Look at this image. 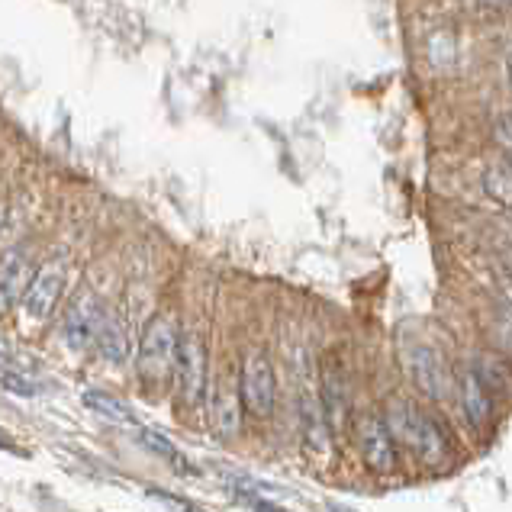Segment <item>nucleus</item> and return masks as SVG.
I'll return each instance as SVG.
<instances>
[{"label":"nucleus","instance_id":"obj_1","mask_svg":"<svg viewBox=\"0 0 512 512\" xmlns=\"http://www.w3.org/2000/svg\"><path fill=\"white\" fill-rule=\"evenodd\" d=\"M387 426L409 451H416L419 458H426V461L445 458V435L438 432L435 422L422 416L416 406L393 403L390 413H387Z\"/></svg>","mask_w":512,"mask_h":512},{"label":"nucleus","instance_id":"obj_2","mask_svg":"<svg viewBox=\"0 0 512 512\" xmlns=\"http://www.w3.org/2000/svg\"><path fill=\"white\" fill-rule=\"evenodd\" d=\"M174 361H178V335H174L168 319H152L149 326H145V335L139 342V377L145 384H162V380L171 374Z\"/></svg>","mask_w":512,"mask_h":512},{"label":"nucleus","instance_id":"obj_3","mask_svg":"<svg viewBox=\"0 0 512 512\" xmlns=\"http://www.w3.org/2000/svg\"><path fill=\"white\" fill-rule=\"evenodd\" d=\"M104 306H100L97 297L91 294H81L78 300H71L68 313L62 319V339L71 351H84L97 345L100 339V329H104Z\"/></svg>","mask_w":512,"mask_h":512},{"label":"nucleus","instance_id":"obj_4","mask_svg":"<svg viewBox=\"0 0 512 512\" xmlns=\"http://www.w3.org/2000/svg\"><path fill=\"white\" fill-rule=\"evenodd\" d=\"M239 393H242V406L255 416H271L274 397H277V384H274V368L265 355H248L242 364V377H239Z\"/></svg>","mask_w":512,"mask_h":512},{"label":"nucleus","instance_id":"obj_5","mask_svg":"<svg viewBox=\"0 0 512 512\" xmlns=\"http://www.w3.org/2000/svg\"><path fill=\"white\" fill-rule=\"evenodd\" d=\"M178 387L181 397L197 406L203 400V390H207V348L197 339L194 332H184L178 339Z\"/></svg>","mask_w":512,"mask_h":512},{"label":"nucleus","instance_id":"obj_6","mask_svg":"<svg viewBox=\"0 0 512 512\" xmlns=\"http://www.w3.org/2000/svg\"><path fill=\"white\" fill-rule=\"evenodd\" d=\"M406 371L413 374L416 387L426 393L432 400H445L448 390H451V380H448V371L442 364V355L432 348H422V345H413L406 355Z\"/></svg>","mask_w":512,"mask_h":512},{"label":"nucleus","instance_id":"obj_7","mask_svg":"<svg viewBox=\"0 0 512 512\" xmlns=\"http://www.w3.org/2000/svg\"><path fill=\"white\" fill-rule=\"evenodd\" d=\"M62 287H65V274L58 265H49V268H39L33 284H29L26 297H23V306H26V316L33 319V323H42V319H49V313L55 310L58 297H62Z\"/></svg>","mask_w":512,"mask_h":512},{"label":"nucleus","instance_id":"obj_8","mask_svg":"<svg viewBox=\"0 0 512 512\" xmlns=\"http://www.w3.org/2000/svg\"><path fill=\"white\" fill-rule=\"evenodd\" d=\"M393 435L390 426H384L377 416H368L361 422V455L368 461L371 471L384 474V471H393V464H397V448H393Z\"/></svg>","mask_w":512,"mask_h":512},{"label":"nucleus","instance_id":"obj_9","mask_svg":"<svg viewBox=\"0 0 512 512\" xmlns=\"http://www.w3.org/2000/svg\"><path fill=\"white\" fill-rule=\"evenodd\" d=\"M487 380L480 377L477 371H467L461 380V406L467 419H471L474 429H484L490 419V393H487Z\"/></svg>","mask_w":512,"mask_h":512},{"label":"nucleus","instance_id":"obj_10","mask_svg":"<svg viewBox=\"0 0 512 512\" xmlns=\"http://www.w3.org/2000/svg\"><path fill=\"white\" fill-rule=\"evenodd\" d=\"M33 277H36V271H33V265H29L23 255H17V252L7 255L4 274H0V284H4V306H7V310H13V303L26 297V290H29V284H33Z\"/></svg>","mask_w":512,"mask_h":512},{"label":"nucleus","instance_id":"obj_11","mask_svg":"<svg viewBox=\"0 0 512 512\" xmlns=\"http://www.w3.org/2000/svg\"><path fill=\"white\" fill-rule=\"evenodd\" d=\"M97 348H100V355H104L107 361H126V355H129V326L116 313H107L104 329H100V339H97Z\"/></svg>","mask_w":512,"mask_h":512},{"label":"nucleus","instance_id":"obj_12","mask_svg":"<svg viewBox=\"0 0 512 512\" xmlns=\"http://www.w3.org/2000/svg\"><path fill=\"white\" fill-rule=\"evenodd\" d=\"M239 400H242V393L236 397V393H229V390H216L213 422H216L219 435H236L239 432Z\"/></svg>","mask_w":512,"mask_h":512},{"label":"nucleus","instance_id":"obj_13","mask_svg":"<svg viewBox=\"0 0 512 512\" xmlns=\"http://www.w3.org/2000/svg\"><path fill=\"white\" fill-rule=\"evenodd\" d=\"M84 403L94 409L97 416H104V419H110V422H133V413H129V406H123L120 400H113V397H107V393H100V390H87L84 393Z\"/></svg>","mask_w":512,"mask_h":512},{"label":"nucleus","instance_id":"obj_14","mask_svg":"<svg viewBox=\"0 0 512 512\" xmlns=\"http://www.w3.org/2000/svg\"><path fill=\"white\" fill-rule=\"evenodd\" d=\"M484 184L490 194L506 203V207H512V168L509 165H493L487 174H484Z\"/></svg>","mask_w":512,"mask_h":512},{"label":"nucleus","instance_id":"obj_15","mask_svg":"<svg viewBox=\"0 0 512 512\" xmlns=\"http://www.w3.org/2000/svg\"><path fill=\"white\" fill-rule=\"evenodd\" d=\"M4 387L10 393H17V397H36V393H42L39 380L17 371V364H4Z\"/></svg>","mask_w":512,"mask_h":512},{"label":"nucleus","instance_id":"obj_16","mask_svg":"<svg viewBox=\"0 0 512 512\" xmlns=\"http://www.w3.org/2000/svg\"><path fill=\"white\" fill-rule=\"evenodd\" d=\"M142 442H145V448H149V451H155V455H162V458H168L171 464H178L181 471H190L187 458H184L181 451L168 442L165 435H158V432H152V429H145V432H142Z\"/></svg>","mask_w":512,"mask_h":512},{"label":"nucleus","instance_id":"obj_17","mask_svg":"<svg viewBox=\"0 0 512 512\" xmlns=\"http://www.w3.org/2000/svg\"><path fill=\"white\" fill-rule=\"evenodd\" d=\"M345 403H348V390L339 384V377L332 371H326V413L329 419L339 422L345 416Z\"/></svg>","mask_w":512,"mask_h":512},{"label":"nucleus","instance_id":"obj_18","mask_svg":"<svg viewBox=\"0 0 512 512\" xmlns=\"http://www.w3.org/2000/svg\"><path fill=\"white\" fill-rule=\"evenodd\" d=\"M477 7H512V0H471Z\"/></svg>","mask_w":512,"mask_h":512},{"label":"nucleus","instance_id":"obj_19","mask_svg":"<svg viewBox=\"0 0 512 512\" xmlns=\"http://www.w3.org/2000/svg\"><path fill=\"white\" fill-rule=\"evenodd\" d=\"M506 71H509V81H512V55H509V68Z\"/></svg>","mask_w":512,"mask_h":512}]
</instances>
